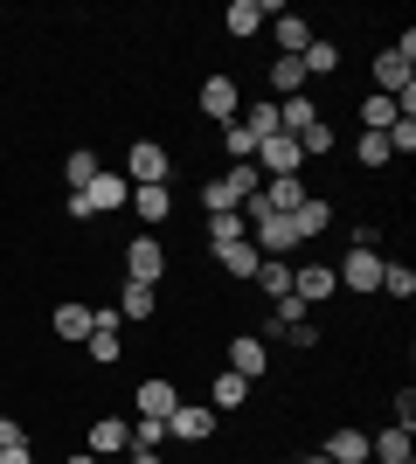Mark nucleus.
I'll return each mask as SVG.
<instances>
[{"label": "nucleus", "instance_id": "19", "mask_svg": "<svg viewBox=\"0 0 416 464\" xmlns=\"http://www.w3.org/2000/svg\"><path fill=\"white\" fill-rule=\"evenodd\" d=\"M201 111L229 125V118H237V77H208L201 83Z\"/></svg>", "mask_w": 416, "mask_h": 464}, {"label": "nucleus", "instance_id": "34", "mask_svg": "<svg viewBox=\"0 0 416 464\" xmlns=\"http://www.w3.org/2000/svg\"><path fill=\"white\" fill-rule=\"evenodd\" d=\"M243 236H250L243 208H237V215H208V243H243Z\"/></svg>", "mask_w": 416, "mask_h": 464}, {"label": "nucleus", "instance_id": "39", "mask_svg": "<svg viewBox=\"0 0 416 464\" xmlns=\"http://www.w3.org/2000/svg\"><path fill=\"white\" fill-rule=\"evenodd\" d=\"M243 125H250L257 139H271V132H277V104H250V111H243Z\"/></svg>", "mask_w": 416, "mask_h": 464}, {"label": "nucleus", "instance_id": "10", "mask_svg": "<svg viewBox=\"0 0 416 464\" xmlns=\"http://www.w3.org/2000/svg\"><path fill=\"white\" fill-rule=\"evenodd\" d=\"M271 35H277V56H305V49H313V21H298L292 7H277Z\"/></svg>", "mask_w": 416, "mask_h": 464}, {"label": "nucleus", "instance_id": "32", "mask_svg": "<svg viewBox=\"0 0 416 464\" xmlns=\"http://www.w3.org/2000/svg\"><path fill=\"white\" fill-rule=\"evenodd\" d=\"M298 63H305V83H313V77H334V70H340V49H334V42H319V35H313V49H305Z\"/></svg>", "mask_w": 416, "mask_h": 464}, {"label": "nucleus", "instance_id": "24", "mask_svg": "<svg viewBox=\"0 0 416 464\" xmlns=\"http://www.w3.org/2000/svg\"><path fill=\"white\" fill-rule=\"evenodd\" d=\"M319 458H334V464H368V437H361V430H334Z\"/></svg>", "mask_w": 416, "mask_h": 464}, {"label": "nucleus", "instance_id": "18", "mask_svg": "<svg viewBox=\"0 0 416 464\" xmlns=\"http://www.w3.org/2000/svg\"><path fill=\"white\" fill-rule=\"evenodd\" d=\"M305 125H319V104H313V97H305V91H298V97H277V132H305Z\"/></svg>", "mask_w": 416, "mask_h": 464}, {"label": "nucleus", "instance_id": "22", "mask_svg": "<svg viewBox=\"0 0 416 464\" xmlns=\"http://www.w3.org/2000/svg\"><path fill=\"white\" fill-rule=\"evenodd\" d=\"M132 208H139V222H167V215H174V188H167V180L132 188Z\"/></svg>", "mask_w": 416, "mask_h": 464}, {"label": "nucleus", "instance_id": "37", "mask_svg": "<svg viewBox=\"0 0 416 464\" xmlns=\"http://www.w3.org/2000/svg\"><path fill=\"white\" fill-rule=\"evenodd\" d=\"M382 139H389V153H402V160H410V153H416V118H396V125H389Z\"/></svg>", "mask_w": 416, "mask_h": 464}, {"label": "nucleus", "instance_id": "26", "mask_svg": "<svg viewBox=\"0 0 416 464\" xmlns=\"http://www.w3.org/2000/svg\"><path fill=\"white\" fill-rule=\"evenodd\" d=\"M125 444L132 450H160L167 444V416H132V423H125Z\"/></svg>", "mask_w": 416, "mask_h": 464}, {"label": "nucleus", "instance_id": "43", "mask_svg": "<svg viewBox=\"0 0 416 464\" xmlns=\"http://www.w3.org/2000/svg\"><path fill=\"white\" fill-rule=\"evenodd\" d=\"M70 464H98V458H91V450H77V458H70Z\"/></svg>", "mask_w": 416, "mask_h": 464}, {"label": "nucleus", "instance_id": "8", "mask_svg": "<svg viewBox=\"0 0 416 464\" xmlns=\"http://www.w3.org/2000/svg\"><path fill=\"white\" fill-rule=\"evenodd\" d=\"M83 353H91L98 368H111V361L125 353V340H119V312H98V319H91V340H83Z\"/></svg>", "mask_w": 416, "mask_h": 464}, {"label": "nucleus", "instance_id": "7", "mask_svg": "<svg viewBox=\"0 0 416 464\" xmlns=\"http://www.w3.org/2000/svg\"><path fill=\"white\" fill-rule=\"evenodd\" d=\"M167 437H180V444H208V437H216V409L180 402L174 416H167Z\"/></svg>", "mask_w": 416, "mask_h": 464}, {"label": "nucleus", "instance_id": "1", "mask_svg": "<svg viewBox=\"0 0 416 464\" xmlns=\"http://www.w3.org/2000/svg\"><path fill=\"white\" fill-rule=\"evenodd\" d=\"M257 188H264V174H257V167H229L222 180H208V188H201V208H208V215H237V208H243V201H250Z\"/></svg>", "mask_w": 416, "mask_h": 464}, {"label": "nucleus", "instance_id": "17", "mask_svg": "<svg viewBox=\"0 0 416 464\" xmlns=\"http://www.w3.org/2000/svg\"><path fill=\"white\" fill-rule=\"evenodd\" d=\"M83 201H91L98 215H111V208H125V201H132V188H125V174H98L91 188H83Z\"/></svg>", "mask_w": 416, "mask_h": 464}, {"label": "nucleus", "instance_id": "13", "mask_svg": "<svg viewBox=\"0 0 416 464\" xmlns=\"http://www.w3.org/2000/svg\"><path fill=\"white\" fill-rule=\"evenodd\" d=\"M91 319H98V312L83 305V298H63V305H56V340L83 347V340H91Z\"/></svg>", "mask_w": 416, "mask_h": 464}, {"label": "nucleus", "instance_id": "5", "mask_svg": "<svg viewBox=\"0 0 416 464\" xmlns=\"http://www.w3.org/2000/svg\"><path fill=\"white\" fill-rule=\"evenodd\" d=\"M334 285H347V291H382V250H347V264L334 271Z\"/></svg>", "mask_w": 416, "mask_h": 464}, {"label": "nucleus", "instance_id": "4", "mask_svg": "<svg viewBox=\"0 0 416 464\" xmlns=\"http://www.w3.org/2000/svg\"><path fill=\"white\" fill-rule=\"evenodd\" d=\"M250 243H257V256H292L298 250L292 215H257V222H250Z\"/></svg>", "mask_w": 416, "mask_h": 464}, {"label": "nucleus", "instance_id": "11", "mask_svg": "<svg viewBox=\"0 0 416 464\" xmlns=\"http://www.w3.org/2000/svg\"><path fill=\"white\" fill-rule=\"evenodd\" d=\"M132 409H139V416H174V409H180V388L167 382V374H153V382H139Z\"/></svg>", "mask_w": 416, "mask_h": 464}, {"label": "nucleus", "instance_id": "38", "mask_svg": "<svg viewBox=\"0 0 416 464\" xmlns=\"http://www.w3.org/2000/svg\"><path fill=\"white\" fill-rule=\"evenodd\" d=\"M298 153H334V125H326V118L305 125V132H298Z\"/></svg>", "mask_w": 416, "mask_h": 464}, {"label": "nucleus", "instance_id": "42", "mask_svg": "<svg viewBox=\"0 0 416 464\" xmlns=\"http://www.w3.org/2000/svg\"><path fill=\"white\" fill-rule=\"evenodd\" d=\"M0 464H35V458H28V444H15V450H0Z\"/></svg>", "mask_w": 416, "mask_h": 464}, {"label": "nucleus", "instance_id": "40", "mask_svg": "<svg viewBox=\"0 0 416 464\" xmlns=\"http://www.w3.org/2000/svg\"><path fill=\"white\" fill-rule=\"evenodd\" d=\"M396 430H416V395H410V388L396 395Z\"/></svg>", "mask_w": 416, "mask_h": 464}, {"label": "nucleus", "instance_id": "25", "mask_svg": "<svg viewBox=\"0 0 416 464\" xmlns=\"http://www.w3.org/2000/svg\"><path fill=\"white\" fill-rule=\"evenodd\" d=\"M222 146H229V160H237V167H250V160H257V146H264V139L250 132L243 118H229V125H222Z\"/></svg>", "mask_w": 416, "mask_h": 464}, {"label": "nucleus", "instance_id": "12", "mask_svg": "<svg viewBox=\"0 0 416 464\" xmlns=\"http://www.w3.org/2000/svg\"><path fill=\"white\" fill-rule=\"evenodd\" d=\"M292 229H298V243H313V236H326L334 229V201H319V194H305L292 208Z\"/></svg>", "mask_w": 416, "mask_h": 464}, {"label": "nucleus", "instance_id": "27", "mask_svg": "<svg viewBox=\"0 0 416 464\" xmlns=\"http://www.w3.org/2000/svg\"><path fill=\"white\" fill-rule=\"evenodd\" d=\"M243 402H250V382L222 368V374H216V388H208V409H243Z\"/></svg>", "mask_w": 416, "mask_h": 464}, {"label": "nucleus", "instance_id": "31", "mask_svg": "<svg viewBox=\"0 0 416 464\" xmlns=\"http://www.w3.org/2000/svg\"><path fill=\"white\" fill-rule=\"evenodd\" d=\"M271 91L277 97H298V91H305V63H298V56H277L271 63Z\"/></svg>", "mask_w": 416, "mask_h": 464}, {"label": "nucleus", "instance_id": "21", "mask_svg": "<svg viewBox=\"0 0 416 464\" xmlns=\"http://www.w3.org/2000/svg\"><path fill=\"white\" fill-rule=\"evenodd\" d=\"M264 361H271V353H264V340H250V333H243V340H229V374L257 382V374H264Z\"/></svg>", "mask_w": 416, "mask_h": 464}, {"label": "nucleus", "instance_id": "35", "mask_svg": "<svg viewBox=\"0 0 416 464\" xmlns=\"http://www.w3.org/2000/svg\"><path fill=\"white\" fill-rule=\"evenodd\" d=\"M354 160H361V167H389L396 153H389V139H382V132H361L354 139Z\"/></svg>", "mask_w": 416, "mask_h": 464}, {"label": "nucleus", "instance_id": "44", "mask_svg": "<svg viewBox=\"0 0 416 464\" xmlns=\"http://www.w3.org/2000/svg\"><path fill=\"white\" fill-rule=\"evenodd\" d=\"M305 464H334V458H305Z\"/></svg>", "mask_w": 416, "mask_h": 464}, {"label": "nucleus", "instance_id": "9", "mask_svg": "<svg viewBox=\"0 0 416 464\" xmlns=\"http://www.w3.org/2000/svg\"><path fill=\"white\" fill-rule=\"evenodd\" d=\"M375 91L382 97H410L416 91V63H402L396 49H382V56H375Z\"/></svg>", "mask_w": 416, "mask_h": 464}, {"label": "nucleus", "instance_id": "14", "mask_svg": "<svg viewBox=\"0 0 416 464\" xmlns=\"http://www.w3.org/2000/svg\"><path fill=\"white\" fill-rule=\"evenodd\" d=\"M334 271H326V264H298L292 271V298H305V305H319V298H334Z\"/></svg>", "mask_w": 416, "mask_h": 464}, {"label": "nucleus", "instance_id": "41", "mask_svg": "<svg viewBox=\"0 0 416 464\" xmlns=\"http://www.w3.org/2000/svg\"><path fill=\"white\" fill-rule=\"evenodd\" d=\"M15 444H28V437H21V423H15V416H0V450H15Z\"/></svg>", "mask_w": 416, "mask_h": 464}, {"label": "nucleus", "instance_id": "6", "mask_svg": "<svg viewBox=\"0 0 416 464\" xmlns=\"http://www.w3.org/2000/svg\"><path fill=\"white\" fill-rule=\"evenodd\" d=\"M160 271H167V250H160L153 236L125 243V277H132V285H160Z\"/></svg>", "mask_w": 416, "mask_h": 464}, {"label": "nucleus", "instance_id": "28", "mask_svg": "<svg viewBox=\"0 0 416 464\" xmlns=\"http://www.w3.org/2000/svg\"><path fill=\"white\" fill-rule=\"evenodd\" d=\"M396 97H382V91H368L361 97V125H368V132H389V125H396Z\"/></svg>", "mask_w": 416, "mask_h": 464}, {"label": "nucleus", "instance_id": "3", "mask_svg": "<svg viewBox=\"0 0 416 464\" xmlns=\"http://www.w3.org/2000/svg\"><path fill=\"white\" fill-rule=\"evenodd\" d=\"M125 180H132V188L167 180V146H160V139H132V146H125Z\"/></svg>", "mask_w": 416, "mask_h": 464}, {"label": "nucleus", "instance_id": "20", "mask_svg": "<svg viewBox=\"0 0 416 464\" xmlns=\"http://www.w3.org/2000/svg\"><path fill=\"white\" fill-rule=\"evenodd\" d=\"M216 264H222L229 277H257V264H264V256H257V243L243 236V243H216Z\"/></svg>", "mask_w": 416, "mask_h": 464}, {"label": "nucleus", "instance_id": "30", "mask_svg": "<svg viewBox=\"0 0 416 464\" xmlns=\"http://www.w3.org/2000/svg\"><path fill=\"white\" fill-rule=\"evenodd\" d=\"M153 285H132V277H125V291H119V319H153Z\"/></svg>", "mask_w": 416, "mask_h": 464}, {"label": "nucleus", "instance_id": "16", "mask_svg": "<svg viewBox=\"0 0 416 464\" xmlns=\"http://www.w3.org/2000/svg\"><path fill=\"white\" fill-rule=\"evenodd\" d=\"M125 416H98V423H91V458H125Z\"/></svg>", "mask_w": 416, "mask_h": 464}, {"label": "nucleus", "instance_id": "33", "mask_svg": "<svg viewBox=\"0 0 416 464\" xmlns=\"http://www.w3.org/2000/svg\"><path fill=\"white\" fill-rule=\"evenodd\" d=\"M257 285L271 291V298H292V264H285V256H264V264H257Z\"/></svg>", "mask_w": 416, "mask_h": 464}, {"label": "nucleus", "instance_id": "2", "mask_svg": "<svg viewBox=\"0 0 416 464\" xmlns=\"http://www.w3.org/2000/svg\"><path fill=\"white\" fill-rule=\"evenodd\" d=\"M250 167H257L264 180H292L298 167H305V153H298V139H292V132H271V139L257 146V160H250Z\"/></svg>", "mask_w": 416, "mask_h": 464}, {"label": "nucleus", "instance_id": "29", "mask_svg": "<svg viewBox=\"0 0 416 464\" xmlns=\"http://www.w3.org/2000/svg\"><path fill=\"white\" fill-rule=\"evenodd\" d=\"M98 174H104V167H98V153H83V146H77L70 160H63V180H70V194H83Z\"/></svg>", "mask_w": 416, "mask_h": 464}, {"label": "nucleus", "instance_id": "45", "mask_svg": "<svg viewBox=\"0 0 416 464\" xmlns=\"http://www.w3.org/2000/svg\"><path fill=\"white\" fill-rule=\"evenodd\" d=\"M98 464H125V458H98Z\"/></svg>", "mask_w": 416, "mask_h": 464}, {"label": "nucleus", "instance_id": "23", "mask_svg": "<svg viewBox=\"0 0 416 464\" xmlns=\"http://www.w3.org/2000/svg\"><path fill=\"white\" fill-rule=\"evenodd\" d=\"M368 458H375V464H416L410 430H382V437H368Z\"/></svg>", "mask_w": 416, "mask_h": 464}, {"label": "nucleus", "instance_id": "15", "mask_svg": "<svg viewBox=\"0 0 416 464\" xmlns=\"http://www.w3.org/2000/svg\"><path fill=\"white\" fill-rule=\"evenodd\" d=\"M271 14H277V7H271V0H229V35H257V28H271Z\"/></svg>", "mask_w": 416, "mask_h": 464}, {"label": "nucleus", "instance_id": "36", "mask_svg": "<svg viewBox=\"0 0 416 464\" xmlns=\"http://www.w3.org/2000/svg\"><path fill=\"white\" fill-rule=\"evenodd\" d=\"M382 291H389V298H410V291H416V271H410V264H382Z\"/></svg>", "mask_w": 416, "mask_h": 464}]
</instances>
